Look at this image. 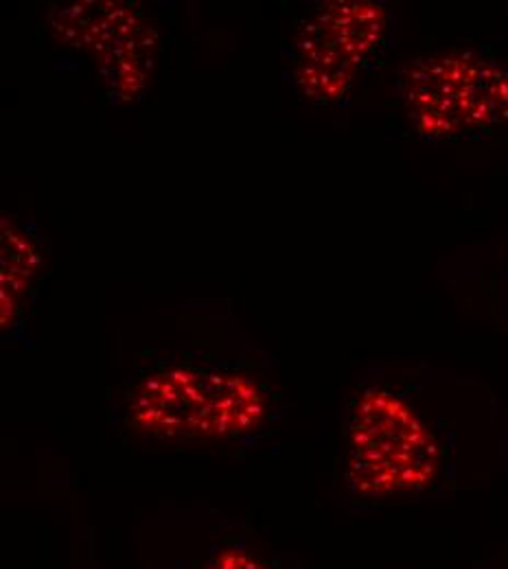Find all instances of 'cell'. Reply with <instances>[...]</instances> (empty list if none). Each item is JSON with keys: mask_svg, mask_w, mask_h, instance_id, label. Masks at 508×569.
I'll return each mask as SVG.
<instances>
[{"mask_svg": "<svg viewBox=\"0 0 508 569\" xmlns=\"http://www.w3.org/2000/svg\"><path fill=\"white\" fill-rule=\"evenodd\" d=\"M440 465L435 433L401 397L370 388L349 427L347 478L363 498H392L430 487Z\"/></svg>", "mask_w": 508, "mask_h": 569, "instance_id": "3957f363", "label": "cell"}, {"mask_svg": "<svg viewBox=\"0 0 508 569\" xmlns=\"http://www.w3.org/2000/svg\"><path fill=\"white\" fill-rule=\"evenodd\" d=\"M56 36L83 51L103 83L119 97L141 92L153 71L156 31L146 18L123 2H74L51 9Z\"/></svg>", "mask_w": 508, "mask_h": 569, "instance_id": "5b68a950", "label": "cell"}, {"mask_svg": "<svg viewBox=\"0 0 508 569\" xmlns=\"http://www.w3.org/2000/svg\"><path fill=\"white\" fill-rule=\"evenodd\" d=\"M401 101L424 139H480L508 123V67L476 51L421 58L404 72Z\"/></svg>", "mask_w": 508, "mask_h": 569, "instance_id": "6da1fadb", "label": "cell"}, {"mask_svg": "<svg viewBox=\"0 0 508 569\" xmlns=\"http://www.w3.org/2000/svg\"><path fill=\"white\" fill-rule=\"evenodd\" d=\"M386 33V9L370 0H331L300 24L293 79L311 103H336L353 86Z\"/></svg>", "mask_w": 508, "mask_h": 569, "instance_id": "277c9868", "label": "cell"}, {"mask_svg": "<svg viewBox=\"0 0 508 569\" xmlns=\"http://www.w3.org/2000/svg\"><path fill=\"white\" fill-rule=\"evenodd\" d=\"M38 268L36 250L29 239L13 226L2 223V322L11 318L20 296L29 287V281Z\"/></svg>", "mask_w": 508, "mask_h": 569, "instance_id": "8992f818", "label": "cell"}, {"mask_svg": "<svg viewBox=\"0 0 508 569\" xmlns=\"http://www.w3.org/2000/svg\"><path fill=\"white\" fill-rule=\"evenodd\" d=\"M266 415L255 381L235 372L167 368L146 379L130 406L135 426L156 438H232Z\"/></svg>", "mask_w": 508, "mask_h": 569, "instance_id": "7a4b0ae2", "label": "cell"}, {"mask_svg": "<svg viewBox=\"0 0 508 569\" xmlns=\"http://www.w3.org/2000/svg\"><path fill=\"white\" fill-rule=\"evenodd\" d=\"M207 569H266V566L241 548H223L211 559Z\"/></svg>", "mask_w": 508, "mask_h": 569, "instance_id": "52a82bcc", "label": "cell"}]
</instances>
